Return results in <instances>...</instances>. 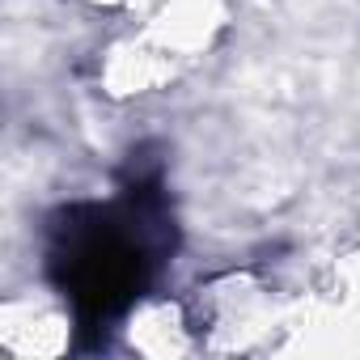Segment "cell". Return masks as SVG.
<instances>
[{
  "mask_svg": "<svg viewBox=\"0 0 360 360\" xmlns=\"http://www.w3.org/2000/svg\"><path fill=\"white\" fill-rule=\"evenodd\" d=\"M174 250V217L157 165L131 153L123 195L81 200L47 217V276L68 301L81 339H102L153 284Z\"/></svg>",
  "mask_w": 360,
  "mask_h": 360,
  "instance_id": "cell-1",
  "label": "cell"
}]
</instances>
